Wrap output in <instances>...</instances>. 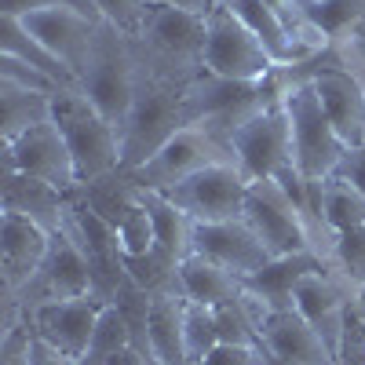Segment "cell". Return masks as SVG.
I'll return each mask as SVG.
<instances>
[{
    "label": "cell",
    "instance_id": "47",
    "mask_svg": "<svg viewBox=\"0 0 365 365\" xmlns=\"http://www.w3.org/2000/svg\"><path fill=\"white\" fill-rule=\"evenodd\" d=\"M216 4H227V0H216Z\"/></svg>",
    "mask_w": 365,
    "mask_h": 365
},
{
    "label": "cell",
    "instance_id": "16",
    "mask_svg": "<svg viewBox=\"0 0 365 365\" xmlns=\"http://www.w3.org/2000/svg\"><path fill=\"white\" fill-rule=\"evenodd\" d=\"M19 22L29 29V37H37L48 51H55L73 73H81L91 44L99 37V26H103L99 15H88V11H77V8L34 11V15H22Z\"/></svg>",
    "mask_w": 365,
    "mask_h": 365
},
{
    "label": "cell",
    "instance_id": "20",
    "mask_svg": "<svg viewBox=\"0 0 365 365\" xmlns=\"http://www.w3.org/2000/svg\"><path fill=\"white\" fill-rule=\"evenodd\" d=\"M0 208L11 212V216L34 220L51 234H58L66 223V194L63 190H55L44 179L8 172V168H4V182H0Z\"/></svg>",
    "mask_w": 365,
    "mask_h": 365
},
{
    "label": "cell",
    "instance_id": "3",
    "mask_svg": "<svg viewBox=\"0 0 365 365\" xmlns=\"http://www.w3.org/2000/svg\"><path fill=\"white\" fill-rule=\"evenodd\" d=\"M77 81H81V91L91 99V106L120 135V128L128 120V110H132V99H135V88H139V58H135L132 41L103 22Z\"/></svg>",
    "mask_w": 365,
    "mask_h": 365
},
{
    "label": "cell",
    "instance_id": "11",
    "mask_svg": "<svg viewBox=\"0 0 365 365\" xmlns=\"http://www.w3.org/2000/svg\"><path fill=\"white\" fill-rule=\"evenodd\" d=\"M4 296V292H0ZM81 296H96V278L91 267L84 259V252L77 249V241L70 234L58 230L51 237V249L41 263V270L22 285V292H15L11 299L22 303V311H37L44 303H58V299H81Z\"/></svg>",
    "mask_w": 365,
    "mask_h": 365
},
{
    "label": "cell",
    "instance_id": "17",
    "mask_svg": "<svg viewBox=\"0 0 365 365\" xmlns=\"http://www.w3.org/2000/svg\"><path fill=\"white\" fill-rule=\"evenodd\" d=\"M296 311L307 318L318 336L329 344L332 354H344L347 325H351V292L325 270H311L307 278L296 285Z\"/></svg>",
    "mask_w": 365,
    "mask_h": 365
},
{
    "label": "cell",
    "instance_id": "39",
    "mask_svg": "<svg viewBox=\"0 0 365 365\" xmlns=\"http://www.w3.org/2000/svg\"><path fill=\"white\" fill-rule=\"evenodd\" d=\"M201 365H270V354L263 347H227V344H220Z\"/></svg>",
    "mask_w": 365,
    "mask_h": 365
},
{
    "label": "cell",
    "instance_id": "35",
    "mask_svg": "<svg viewBox=\"0 0 365 365\" xmlns=\"http://www.w3.org/2000/svg\"><path fill=\"white\" fill-rule=\"evenodd\" d=\"M0 84H19V88H29V91H44V96H58V88L48 73H41L37 66L22 63L15 55H0Z\"/></svg>",
    "mask_w": 365,
    "mask_h": 365
},
{
    "label": "cell",
    "instance_id": "42",
    "mask_svg": "<svg viewBox=\"0 0 365 365\" xmlns=\"http://www.w3.org/2000/svg\"><path fill=\"white\" fill-rule=\"evenodd\" d=\"M340 365H365V329H361L354 318H351V325H347V340H344Z\"/></svg>",
    "mask_w": 365,
    "mask_h": 365
},
{
    "label": "cell",
    "instance_id": "30",
    "mask_svg": "<svg viewBox=\"0 0 365 365\" xmlns=\"http://www.w3.org/2000/svg\"><path fill=\"white\" fill-rule=\"evenodd\" d=\"M179 267H182V263H175V259H172V256H165L161 249L146 252V256H135V259H128V256H125V270H128V278H132L143 292H150V296H168V292H179V296H182V285H179Z\"/></svg>",
    "mask_w": 365,
    "mask_h": 365
},
{
    "label": "cell",
    "instance_id": "5",
    "mask_svg": "<svg viewBox=\"0 0 365 365\" xmlns=\"http://www.w3.org/2000/svg\"><path fill=\"white\" fill-rule=\"evenodd\" d=\"M285 113L292 128V161L303 179H329L347 154V143L329 125L311 81L285 91Z\"/></svg>",
    "mask_w": 365,
    "mask_h": 365
},
{
    "label": "cell",
    "instance_id": "21",
    "mask_svg": "<svg viewBox=\"0 0 365 365\" xmlns=\"http://www.w3.org/2000/svg\"><path fill=\"white\" fill-rule=\"evenodd\" d=\"M311 270H322L318 256H311V252L270 256L259 270H252L249 278H241V282H245V292L270 314V311H289V307H296V285L307 278Z\"/></svg>",
    "mask_w": 365,
    "mask_h": 365
},
{
    "label": "cell",
    "instance_id": "23",
    "mask_svg": "<svg viewBox=\"0 0 365 365\" xmlns=\"http://www.w3.org/2000/svg\"><path fill=\"white\" fill-rule=\"evenodd\" d=\"M0 55H15V58H22V63L37 66L41 73H48L63 91H81L77 73L55 51H48L37 37H29V29L15 15H0Z\"/></svg>",
    "mask_w": 365,
    "mask_h": 365
},
{
    "label": "cell",
    "instance_id": "14",
    "mask_svg": "<svg viewBox=\"0 0 365 365\" xmlns=\"http://www.w3.org/2000/svg\"><path fill=\"white\" fill-rule=\"evenodd\" d=\"M106 303L99 296H81V299H58V303H44V307L29 311L26 322L34 325V332L41 340H48L51 347H58L66 358L81 361L91 332H96V322L103 314Z\"/></svg>",
    "mask_w": 365,
    "mask_h": 365
},
{
    "label": "cell",
    "instance_id": "7",
    "mask_svg": "<svg viewBox=\"0 0 365 365\" xmlns=\"http://www.w3.org/2000/svg\"><path fill=\"white\" fill-rule=\"evenodd\" d=\"M270 70H274V58L227 4H216L205 15V73L263 84Z\"/></svg>",
    "mask_w": 365,
    "mask_h": 365
},
{
    "label": "cell",
    "instance_id": "9",
    "mask_svg": "<svg viewBox=\"0 0 365 365\" xmlns=\"http://www.w3.org/2000/svg\"><path fill=\"white\" fill-rule=\"evenodd\" d=\"M234 161L241 165L252 182L256 179H282L285 172L296 168L292 161V128L285 99H270L256 117H249L230 139Z\"/></svg>",
    "mask_w": 365,
    "mask_h": 365
},
{
    "label": "cell",
    "instance_id": "43",
    "mask_svg": "<svg viewBox=\"0 0 365 365\" xmlns=\"http://www.w3.org/2000/svg\"><path fill=\"white\" fill-rule=\"evenodd\" d=\"M150 4L158 8H175V11H190V15H208L212 8H216V0H150Z\"/></svg>",
    "mask_w": 365,
    "mask_h": 365
},
{
    "label": "cell",
    "instance_id": "8",
    "mask_svg": "<svg viewBox=\"0 0 365 365\" xmlns=\"http://www.w3.org/2000/svg\"><path fill=\"white\" fill-rule=\"evenodd\" d=\"M234 150L220 139L212 135L205 125H187L179 128L154 158L143 161L139 168H132V182L143 190H158V194H168L172 187H179L182 179H190L194 172L216 165V161H230Z\"/></svg>",
    "mask_w": 365,
    "mask_h": 365
},
{
    "label": "cell",
    "instance_id": "22",
    "mask_svg": "<svg viewBox=\"0 0 365 365\" xmlns=\"http://www.w3.org/2000/svg\"><path fill=\"white\" fill-rule=\"evenodd\" d=\"M179 285H182V296L194 299V303H205V307H223V303H237L245 296V282L237 278L234 270L212 263L205 256H187L179 267Z\"/></svg>",
    "mask_w": 365,
    "mask_h": 365
},
{
    "label": "cell",
    "instance_id": "38",
    "mask_svg": "<svg viewBox=\"0 0 365 365\" xmlns=\"http://www.w3.org/2000/svg\"><path fill=\"white\" fill-rule=\"evenodd\" d=\"M55 8H77V11H88V15H99L91 0H0V15H34V11H55Z\"/></svg>",
    "mask_w": 365,
    "mask_h": 365
},
{
    "label": "cell",
    "instance_id": "6",
    "mask_svg": "<svg viewBox=\"0 0 365 365\" xmlns=\"http://www.w3.org/2000/svg\"><path fill=\"white\" fill-rule=\"evenodd\" d=\"M270 256H292V252H311L314 256V234L307 212L296 205L289 187L282 179H256L249 182L245 212H241Z\"/></svg>",
    "mask_w": 365,
    "mask_h": 365
},
{
    "label": "cell",
    "instance_id": "13",
    "mask_svg": "<svg viewBox=\"0 0 365 365\" xmlns=\"http://www.w3.org/2000/svg\"><path fill=\"white\" fill-rule=\"evenodd\" d=\"M311 84H314L318 103H322V110L329 117V125L336 128V135L347 146L365 143V88L336 58V51L325 55V63L318 66Z\"/></svg>",
    "mask_w": 365,
    "mask_h": 365
},
{
    "label": "cell",
    "instance_id": "27",
    "mask_svg": "<svg viewBox=\"0 0 365 365\" xmlns=\"http://www.w3.org/2000/svg\"><path fill=\"white\" fill-rule=\"evenodd\" d=\"M139 201L150 208V216H154V227H158V249L165 256H172L175 263H182L187 256H194V230L197 223L187 216L182 208H175L165 194L158 190H143L139 187Z\"/></svg>",
    "mask_w": 365,
    "mask_h": 365
},
{
    "label": "cell",
    "instance_id": "36",
    "mask_svg": "<svg viewBox=\"0 0 365 365\" xmlns=\"http://www.w3.org/2000/svg\"><path fill=\"white\" fill-rule=\"evenodd\" d=\"M0 365H34V325L29 322L0 336Z\"/></svg>",
    "mask_w": 365,
    "mask_h": 365
},
{
    "label": "cell",
    "instance_id": "4",
    "mask_svg": "<svg viewBox=\"0 0 365 365\" xmlns=\"http://www.w3.org/2000/svg\"><path fill=\"white\" fill-rule=\"evenodd\" d=\"M51 120L70 146L81 182H96L120 168V135L91 106L84 91H58V96H51Z\"/></svg>",
    "mask_w": 365,
    "mask_h": 365
},
{
    "label": "cell",
    "instance_id": "24",
    "mask_svg": "<svg viewBox=\"0 0 365 365\" xmlns=\"http://www.w3.org/2000/svg\"><path fill=\"white\" fill-rule=\"evenodd\" d=\"M227 8L256 34V41L274 58V66H303V63H307V58L299 55V48H296V41L289 34V26L274 15L263 0H227Z\"/></svg>",
    "mask_w": 365,
    "mask_h": 365
},
{
    "label": "cell",
    "instance_id": "45",
    "mask_svg": "<svg viewBox=\"0 0 365 365\" xmlns=\"http://www.w3.org/2000/svg\"><path fill=\"white\" fill-rule=\"evenodd\" d=\"M351 318H354V322L365 329V285H361V289L351 296Z\"/></svg>",
    "mask_w": 365,
    "mask_h": 365
},
{
    "label": "cell",
    "instance_id": "31",
    "mask_svg": "<svg viewBox=\"0 0 365 365\" xmlns=\"http://www.w3.org/2000/svg\"><path fill=\"white\" fill-rule=\"evenodd\" d=\"M182 344H187V361L201 365L212 351L220 347V332H216V311L205 303L187 299L182 303Z\"/></svg>",
    "mask_w": 365,
    "mask_h": 365
},
{
    "label": "cell",
    "instance_id": "46",
    "mask_svg": "<svg viewBox=\"0 0 365 365\" xmlns=\"http://www.w3.org/2000/svg\"><path fill=\"white\" fill-rule=\"evenodd\" d=\"M270 365H292V361H278V358H270Z\"/></svg>",
    "mask_w": 365,
    "mask_h": 365
},
{
    "label": "cell",
    "instance_id": "2",
    "mask_svg": "<svg viewBox=\"0 0 365 365\" xmlns=\"http://www.w3.org/2000/svg\"><path fill=\"white\" fill-rule=\"evenodd\" d=\"M132 48L143 70L175 84H190L205 73V19L154 4V15Z\"/></svg>",
    "mask_w": 365,
    "mask_h": 365
},
{
    "label": "cell",
    "instance_id": "10",
    "mask_svg": "<svg viewBox=\"0 0 365 365\" xmlns=\"http://www.w3.org/2000/svg\"><path fill=\"white\" fill-rule=\"evenodd\" d=\"M249 182L252 179L230 158V161H216V165L194 172L179 187H172L165 197L175 208L187 212L194 223H223V220H241L245 197H249Z\"/></svg>",
    "mask_w": 365,
    "mask_h": 365
},
{
    "label": "cell",
    "instance_id": "44",
    "mask_svg": "<svg viewBox=\"0 0 365 365\" xmlns=\"http://www.w3.org/2000/svg\"><path fill=\"white\" fill-rule=\"evenodd\" d=\"M110 365H158L150 354H143V351H135V347H128V351H120Z\"/></svg>",
    "mask_w": 365,
    "mask_h": 365
},
{
    "label": "cell",
    "instance_id": "33",
    "mask_svg": "<svg viewBox=\"0 0 365 365\" xmlns=\"http://www.w3.org/2000/svg\"><path fill=\"white\" fill-rule=\"evenodd\" d=\"M113 230H117V241H120V252H125L128 259L146 256V252H154V249H158V227H154V216H150V208L139 201V194H135V205L117 220Z\"/></svg>",
    "mask_w": 365,
    "mask_h": 365
},
{
    "label": "cell",
    "instance_id": "40",
    "mask_svg": "<svg viewBox=\"0 0 365 365\" xmlns=\"http://www.w3.org/2000/svg\"><path fill=\"white\" fill-rule=\"evenodd\" d=\"M332 175H340L344 182H351L354 190H361V194H365V143L347 146L344 161L336 165V172H332Z\"/></svg>",
    "mask_w": 365,
    "mask_h": 365
},
{
    "label": "cell",
    "instance_id": "19",
    "mask_svg": "<svg viewBox=\"0 0 365 365\" xmlns=\"http://www.w3.org/2000/svg\"><path fill=\"white\" fill-rule=\"evenodd\" d=\"M259 344L270 358L292 361V365H340V358L329 351V344L318 336V329L303 318L296 307L270 311L259 325Z\"/></svg>",
    "mask_w": 365,
    "mask_h": 365
},
{
    "label": "cell",
    "instance_id": "1",
    "mask_svg": "<svg viewBox=\"0 0 365 365\" xmlns=\"http://www.w3.org/2000/svg\"><path fill=\"white\" fill-rule=\"evenodd\" d=\"M182 91H187V84H175L139 66V88L125 128H120V168L125 172L150 161L179 128H187Z\"/></svg>",
    "mask_w": 365,
    "mask_h": 365
},
{
    "label": "cell",
    "instance_id": "28",
    "mask_svg": "<svg viewBox=\"0 0 365 365\" xmlns=\"http://www.w3.org/2000/svg\"><path fill=\"white\" fill-rule=\"evenodd\" d=\"M44 120H51V96L19 84H0V132H4V143H15L19 135L44 125Z\"/></svg>",
    "mask_w": 365,
    "mask_h": 365
},
{
    "label": "cell",
    "instance_id": "12",
    "mask_svg": "<svg viewBox=\"0 0 365 365\" xmlns=\"http://www.w3.org/2000/svg\"><path fill=\"white\" fill-rule=\"evenodd\" d=\"M4 168L44 179L63 194L81 187V172H77L73 154H70V146H66L55 120H44V125L19 135L15 143H4Z\"/></svg>",
    "mask_w": 365,
    "mask_h": 365
},
{
    "label": "cell",
    "instance_id": "32",
    "mask_svg": "<svg viewBox=\"0 0 365 365\" xmlns=\"http://www.w3.org/2000/svg\"><path fill=\"white\" fill-rule=\"evenodd\" d=\"M325 274H332L351 296L365 285V227L336 234V252H332V263Z\"/></svg>",
    "mask_w": 365,
    "mask_h": 365
},
{
    "label": "cell",
    "instance_id": "26",
    "mask_svg": "<svg viewBox=\"0 0 365 365\" xmlns=\"http://www.w3.org/2000/svg\"><path fill=\"white\" fill-rule=\"evenodd\" d=\"M182 303L187 296H150V358L158 365H190L182 344Z\"/></svg>",
    "mask_w": 365,
    "mask_h": 365
},
{
    "label": "cell",
    "instance_id": "25",
    "mask_svg": "<svg viewBox=\"0 0 365 365\" xmlns=\"http://www.w3.org/2000/svg\"><path fill=\"white\" fill-rule=\"evenodd\" d=\"M311 182V205L322 216V223L332 234H344L354 227H365V194L354 190L340 175L329 179H307Z\"/></svg>",
    "mask_w": 365,
    "mask_h": 365
},
{
    "label": "cell",
    "instance_id": "15",
    "mask_svg": "<svg viewBox=\"0 0 365 365\" xmlns=\"http://www.w3.org/2000/svg\"><path fill=\"white\" fill-rule=\"evenodd\" d=\"M51 230H44L34 220L0 212V292L15 296L22 285L41 270L48 249H51Z\"/></svg>",
    "mask_w": 365,
    "mask_h": 365
},
{
    "label": "cell",
    "instance_id": "34",
    "mask_svg": "<svg viewBox=\"0 0 365 365\" xmlns=\"http://www.w3.org/2000/svg\"><path fill=\"white\" fill-rule=\"evenodd\" d=\"M91 4H96V11L106 26H113L117 34H125L128 41H135L146 29L150 15H154L150 0H91Z\"/></svg>",
    "mask_w": 365,
    "mask_h": 365
},
{
    "label": "cell",
    "instance_id": "37",
    "mask_svg": "<svg viewBox=\"0 0 365 365\" xmlns=\"http://www.w3.org/2000/svg\"><path fill=\"white\" fill-rule=\"evenodd\" d=\"M332 51H336V58L358 77V84L365 88V22L358 29H351L347 37L332 41Z\"/></svg>",
    "mask_w": 365,
    "mask_h": 365
},
{
    "label": "cell",
    "instance_id": "41",
    "mask_svg": "<svg viewBox=\"0 0 365 365\" xmlns=\"http://www.w3.org/2000/svg\"><path fill=\"white\" fill-rule=\"evenodd\" d=\"M263 4H267V8L274 11V15H278V19H282L285 26H289V34H292V37H296L299 29L311 22V15L299 8V0H263Z\"/></svg>",
    "mask_w": 365,
    "mask_h": 365
},
{
    "label": "cell",
    "instance_id": "29",
    "mask_svg": "<svg viewBox=\"0 0 365 365\" xmlns=\"http://www.w3.org/2000/svg\"><path fill=\"white\" fill-rule=\"evenodd\" d=\"M128 347H132V329H128V322H125L117 303H106L99 322H96V332H91V344H88V351L77 365H110L120 351H128Z\"/></svg>",
    "mask_w": 365,
    "mask_h": 365
},
{
    "label": "cell",
    "instance_id": "18",
    "mask_svg": "<svg viewBox=\"0 0 365 365\" xmlns=\"http://www.w3.org/2000/svg\"><path fill=\"white\" fill-rule=\"evenodd\" d=\"M194 252L234 270L237 278H249L252 270H259L270 252L259 241V234L245 220H223V223H197L194 230Z\"/></svg>",
    "mask_w": 365,
    "mask_h": 365
}]
</instances>
